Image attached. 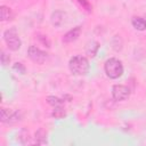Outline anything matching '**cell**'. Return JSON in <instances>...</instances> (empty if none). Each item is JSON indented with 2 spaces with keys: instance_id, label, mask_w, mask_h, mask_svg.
Wrapping results in <instances>:
<instances>
[{
  "instance_id": "12",
  "label": "cell",
  "mask_w": 146,
  "mask_h": 146,
  "mask_svg": "<svg viewBox=\"0 0 146 146\" xmlns=\"http://www.w3.org/2000/svg\"><path fill=\"white\" fill-rule=\"evenodd\" d=\"M22 119H23V113L21 111H15V112H13L10 114V116L7 120L6 123H8V124H15V123L22 121Z\"/></svg>"
},
{
  "instance_id": "18",
  "label": "cell",
  "mask_w": 146,
  "mask_h": 146,
  "mask_svg": "<svg viewBox=\"0 0 146 146\" xmlns=\"http://www.w3.org/2000/svg\"><path fill=\"white\" fill-rule=\"evenodd\" d=\"M10 112H9V110H7V108H1V122H3V123H6L7 122V120L9 119V116H10Z\"/></svg>"
},
{
  "instance_id": "4",
  "label": "cell",
  "mask_w": 146,
  "mask_h": 146,
  "mask_svg": "<svg viewBox=\"0 0 146 146\" xmlns=\"http://www.w3.org/2000/svg\"><path fill=\"white\" fill-rule=\"evenodd\" d=\"M27 56L32 62H34V63H36L39 65L43 64L46 62V59H47V54L43 50H41L40 48H38L36 46H30L29 47Z\"/></svg>"
},
{
  "instance_id": "7",
  "label": "cell",
  "mask_w": 146,
  "mask_h": 146,
  "mask_svg": "<svg viewBox=\"0 0 146 146\" xmlns=\"http://www.w3.org/2000/svg\"><path fill=\"white\" fill-rule=\"evenodd\" d=\"M51 23L54 26H60L65 19V13L62 10H56L51 14Z\"/></svg>"
},
{
  "instance_id": "11",
  "label": "cell",
  "mask_w": 146,
  "mask_h": 146,
  "mask_svg": "<svg viewBox=\"0 0 146 146\" xmlns=\"http://www.w3.org/2000/svg\"><path fill=\"white\" fill-rule=\"evenodd\" d=\"M0 17H1V21L2 22L11 19V17H13L11 9L9 7H7V6H1L0 7Z\"/></svg>"
},
{
  "instance_id": "3",
  "label": "cell",
  "mask_w": 146,
  "mask_h": 146,
  "mask_svg": "<svg viewBox=\"0 0 146 146\" xmlns=\"http://www.w3.org/2000/svg\"><path fill=\"white\" fill-rule=\"evenodd\" d=\"M3 40L6 41L7 47L13 51H17L22 46V41L15 29L6 30L3 32Z\"/></svg>"
},
{
  "instance_id": "20",
  "label": "cell",
  "mask_w": 146,
  "mask_h": 146,
  "mask_svg": "<svg viewBox=\"0 0 146 146\" xmlns=\"http://www.w3.org/2000/svg\"><path fill=\"white\" fill-rule=\"evenodd\" d=\"M78 2H79V3H80V5H81V6H82V7H83V8H84V9H86L88 13H90V11L92 10L91 5H90V3H89L87 0H78Z\"/></svg>"
},
{
  "instance_id": "5",
  "label": "cell",
  "mask_w": 146,
  "mask_h": 146,
  "mask_svg": "<svg viewBox=\"0 0 146 146\" xmlns=\"http://www.w3.org/2000/svg\"><path fill=\"white\" fill-rule=\"evenodd\" d=\"M130 96V89L127 86L123 84H114L112 87V97L116 102H122L129 98Z\"/></svg>"
},
{
  "instance_id": "8",
  "label": "cell",
  "mask_w": 146,
  "mask_h": 146,
  "mask_svg": "<svg viewBox=\"0 0 146 146\" xmlns=\"http://www.w3.org/2000/svg\"><path fill=\"white\" fill-rule=\"evenodd\" d=\"M98 49H99V43L97 41H94V40L89 41L87 43V46H86V52L90 57H95L97 51H98Z\"/></svg>"
},
{
  "instance_id": "17",
  "label": "cell",
  "mask_w": 146,
  "mask_h": 146,
  "mask_svg": "<svg viewBox=\"0 0 146 146\" xmlns=\"http://www.w3.org/2000/svg\"><path fill=\"white\" fill-rule=\"evenodd\" d=\"M13 70H14L15 72L22 74V75L26 73V67L24 66V64H22V63H19V62H17V63H15V64L13 65Z\"/></svg>"
},
{
  "instance_id": "2",
  "label": "cell",
  "mask_w": 146,
  "mask_h": 146,
  "mask_svg": "<svg viewBox=\"0 0 146 146\" xmlns=\"http://www.w3.org/2000/svg\"><path fill=\"white\" fill-rule=\"evenodd\" d=\"M104 71H105L106 75L110 79L115 80V79H119L123 74L124 68H123V64H122V62L120 59L112 57V58H108L105 62V64H104Z\"/></svg>"
},
{
  "instance_id": "21",
  "label": "cell",
  "mask_w": 146,
  "mask_h": 146,
  "mask_svg": "<svg viewBox=\"0 0 146 146\" xmlns=\"http://www.w3.org/2000/svg\"><path fill=\"white\" fill-rule=\"evenodd\" d=\"M38 38H39V39H40V40L42 41V43L47 44V47H50V42H49V40H48V39H47V38H46L44 35H39Z\"/></svg>"
},
{
  "instance_id": "10",
  "label": "cell",
  "mask_w": 146,
  "mask_h": 146,
  "mask_svg": "<svg viewBox=\"0 0 146 146\" xmlns=\"http://www.w3.org/2000/svg\"><path fill=\"white\" fill-rule=\"evenodd\" d=\"M46 136H47L46 131H44L42 128H40V129L35 132V135H34V144H38V145L46 144V143H47Z\"/></svg>"
},
{
  "instance_id": "1",
  "label": "cell",
  "mask_w": 146,
  "mask_h": 146,
  "mask_svg": "<svg viewBox=\"0 0 146 146\" xmlns=\"http://www.w3.org/2000/svg\"><path fill=\"white\" fill-rule=\"evenodd\" d=\"M70 71L75 75H84L89 71V62L84 56H73L68 62Z\"/></svg>"
},
{
  "instance_id": "13",
  "label": "cell",
  "mask_w": 146,
  "mask_h": 146,
  "mask_svg": "<svg viewBox=\"0 0 146 146\" xmlns=\"http://www.w3.org/2000/svg\"><path fill=\"white\" fill-rule=\"evenodd\" d=\"M17 140H18L21 144H23V145L29 144V143H30V133H29V131L25 130V129H22V130L18 132V135H17Z\"/></svg>"
},
{
  "instance_id": "15",
  "label": "cell",
  "mask_w": 146,
  "mask_h": 146,
  "mask_svg": "<svg viewBox=\"0 0 146 146\" xmlns=\"http://www.w3.org/2000/svg\"><path fill=\"white\" fill-rule=\"evenodd\" d=\"M112 47L115 51H121L122 50V47H123V41L121 39L120 35H115L112 40Z\"/></svg>"
},
{
  "instance_id": "9",
  "label": "cell",
  "mask_w": 146,
  "mask_h": 146,
  "mask_svg": "<svg viewBox=\"0 0 146 146\" xmlns=\"http://www.w3.org/2000/svg\"><path fill=\"white\" fill-rule=\"evenodd\" d=\"M131 24L132 26L138 30V31H144L146 30V19L143 18V17H139V16H136L131 19Z\"/></svg>"
},
{
  "instance_id": "16",
  "label": "cell",
  "mask_w": 146,
  "mask_h": 146,
  "mask_svg": "<svg viewBox=\"0 0 146 146\" xmlns=\"http://www.w3.org/2000/svg\"><path fill=\"white\" fill-rule=\"evenodd\" d=\"M51 115L55 119H63L66 115V112L62 106H57V107H54V111H52Z\"/></svg>"
},
{
  "instance_id": "6",
  "label": "cell",
  "mask_w": 146,
  "mask_h": 146,
  "mask_svg": "<svg viewBox=\"0 0 146 146\" xmlns=\"http://www.w3.org/2000/svg\"><path fill=\"white\" fill-rule=\"evenodd\" d=\"M80 33H81V26H75L73 27L72 30H70L68 32H66L63 36V42L65 43H70V42H73L75 41L79 36H80Z\"/></svg>"
},
{
  "instance_id": "19",
  "label": "cell",
  "mask_w": 146,
  "mask_h": 146,
  "mask_svg": "<svg viewBox=\"0 0 146 146\" xmlns=\"http://www.w3.org/2000/svg\"><path fill=\"white\" fill-rule=\"evenodd\" d=\"M10 63V57L9 55H7L5 51H1V64L3 66H7Z\"/></svg>"
},
{
  "instance_id": "14",
  "label": "cell",
  "mask_w": 146,
  "mask_h": 146,
  "mask_svg": "<svg viewBox=\"0 0 146 146\" xmlns=\"http://www.w3.org/2000/svg\"><path fill=\"white\" fill-rule=\"evenodd\" d=\"M47 103L52 107H57V106H62L64 104V100L62 98L56 97V96H48L47 97Z\"/></svg>"
}]
</instances>
